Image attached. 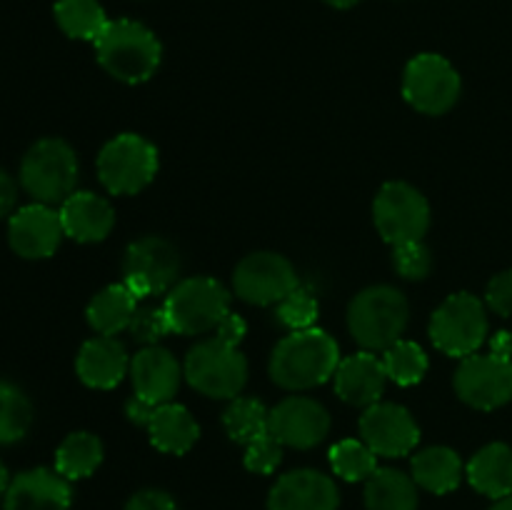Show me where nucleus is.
Returning <instances> with one entry per match:
<instances>
[{
    "instance_id": "33",
    "label": "nucleus",
    "mask_w": 512,
    "mask_h": 510,
    "mask_svg": "<svg viewBox=\"0 0 512 510\" xmlns=\"http://www.w3.org/2000/svg\"><path fill=\"white\" fill-rule=\"evenodd\" d=\"M330 465L335 475L348 483H358V480H368L378 470V455L363 440L348 438L330 448Z\"/></svg>"
},
{
    "instance_id": "19",
    "label": "nucleus",
    "mask_w": 512,
    "mask_h": 510,
    "mask_svg": "<svg viewBox=\"0 0 512 510\" xmlns=\"http://www.w3.org/2000/svg\"><path fill=\"white\" fill-rule=\"evenodd\" d=\"M128 375L133 380L135 398L150 405H160L175 398L180 378H183V368L170 350L160 348V345H145L130 360Z\"/></svg>"
},
{
    "instance_id": "15",
    "label": "nucleus",
    "mask_w": 512,
    "mask_h": 510,
    "mask_svg": "<svg viewBox=\"0 0 512 510\" xmlns=\"http://www.w3.org/2000/svg\"><path fill=\"white\" fill-rule=\"evenodd\" d=\"M360 435L363 443L383 458H403L413 453L420 440V428L398 403H375L360 415Z\"/></svg>"
},
{
    "instance_id": "24",
    "label": "nucleus",
    "mask_w": 512,
    "mask_h": 510,
    "mask_svg": "<svg viewBox=\"0 0 512 510\" xmlns=\"http://www.w3.org/2000/svg\"><path fill=\"white\" fill-rule=\"evenodd\" d=\"M468 480L478 493L500 500L512 495V448L490 443L480 448L468 463Z\"/></svg>"
},
{
    "instance_id": "22",
    "label": "nucleus",
    "mask_w": 512,
    "mask_h": 510,
    "mask_svg": "<svg viewBox=\"0 0 512 510\" xmlns=\"http://www.w3.org/2000/svg\"><path fill=\"white\" fill-rule=\"evenodd\" d=\"M75 368H78V378L88 388L110 390L120 385V380L130 373L128 350L120 340L110 338V335H98L93 340H85L78 360H75Z\"/></svg>"
},
{
    "instance_id": "2",
    "label": "nucleus",
    "mask_w": 512,
    "mask_h": 510,
    "mask_svg": "<svg viewBox=\"0 0 512 510\" xmlns=\"http://www.w3.org/2000/svg\"><path fill=\"white\" fill-rule=\"evenodd\" d=\"M98 63L115 80L128 85L145 83L158 70L163 48L153 30L135 20H110L95 40Z\"/></svg>"
},
{
    "instance_id": "4",
    "label": "nucleus",
    "mask_w": 512,
    "mask_h": 510,
    "mask_svg": "<svg viewBox=\"0 0 512 510\" xmlns=\"http://www.w3.org/2000/svg\"><path fill=\"white\" fill-rule=\"evenodd\" d=\"M20 183L38 203H65L78 183L75 150L60 138L38 140L20 163Z\"/></svg>"
},
{
    "instance_id": "34",
    "label": "nucleus",
    "mask_w": 512,
    "mask_h": 510,
    "mask_svg": "<svg viewBox=\"0 0 512 510\" xmlns=\"http://www.w3.org/2000/svg\"><path fill=\"white\" fill-rule=\"evenodd\" d=\"M318 300L308 293V290L295 288L293 293L285 295L278 303V320L290 330H308L315 328L318 320Z\"/></svg>"
},
{
    "instance_id": "28",
    "label": "nucleus",
    "mask_w": 512,
    "mask_h": 510,
    "mask_svg": "<svg viewBox=\"0 0 512 510\" xmlns=\"http://www.w3.org/2000/svg\"><path fill=\"white\" fill-rule=\"evenodd\" d=\"M103 463V443L93 433H70L55 450V470L65 480L88 478Z\"/></svg>"
},
{
    "instance_id": "18",
    "label": "nucleus",
    "mask_w": 512,
    "mask_h": 510,
    "mask_svg": "<svg viewBox=\"0 0 512 510\" xmlns=\"http://www.w3.org/2000/svg\"><path fill=\"white\" fill-rule=\"evenodd\" d=\"M340 493L333 478L320 470L285 473L268 495V510H338Z\"/></svg>"
},
{
    "instance_id": "3",
    "label": "nucleus",
    "mask_w": 512,
    "mask_h": 510,
    "mask_svg": "<svg viewBox=\"0 0 512 510\" xmlns=\"http://www.w3.org/2000/svg\"><path fill=\"white\" fill-rule=\"evenodd\" d=\"M410 308L405 295L393 285H373L350 300L348 328L355 343L370 353L388 350L408 328Z\"/></svg>"
},
{
    "instance_id": "14",
    "label": "nucleus",
    "mask_w": 512,
    "mask_h": 510,
    "mask_svg": "<svg viewBox=\"0 0 512 510\" xmlns=\"http://www.w3.org/2000/svg\"><path fill=\"white\" fill-rule=\"evenodd\" d=\"M125 413L133 423L145 425L150 435V443L158 450L170 455H185L200 438V425L190 415L188 408L178 403L150 405L133 398L125 405Z\"/></svg>"
},
{
    "instance_id": "38",
    "label": "nucleus",
    "mask_w": 512,
    "mask_h": 510,
    "mask_svg": "<svg viewBox=\"0 0 512 510\" xmlns=\"http://www.w3.org/2000/svg\"><path fill=\"white\" fill-rule=\"evenodd\" d=\"M485 303L493 313L508 318L512 315V270H505V273H498L488 283V290H485Z\"/></svg>"
},
{
    "instance_id": "29",
    "label": "nucleus",
    "mask_w": 512,
    "mask_h": 510,
    "mask_svg": "<svg viewBox=\"0 0 512 510\" xmlns=\"http://www.w3.org/2000/svg\"><path fill=\"white\" fill-rule=\"evenodd\" d=\"M55 20L68 38L93 40V43L110 23L98 0H58Z\"/></svg>"
},
{
    "instance_id": "37",
    "label": "nucleus",
    "mask_w": 512,
    "mask_h": 510,
    "mask_svg": "<svg viewBox=\"0 0 512 510\" xmlns=\"http://www.w3.org/2000/svg\"><path fill=\"white\" fill-rule=\"evenodd\" d=\"M283 448L285 445L278 443L270 433L253 440V443L245 445V468L250 473L270 475L273 470H278L280 460H283Z\"/></svg>"
},
{
    "instance_id": "27",
    "label": "nucleus",
    "mask_w": 512,
    "mask_h": 510,
    "mask_svg": "<svg viewBox=\"0 0 512 510\" xmlns=\"http://www.w3.org/2000/svg\"><path fill=\"white\" fill-rule=\"evenodd\" d=\"M368 510H418V483L403 470L378 468L365 480Z\"/></svg>"
},
{
    "instance_id": "35",
    "label": "nucleus",
    "mask_w": 512,
    "mask_h": 510,
    "mask_svg": "<svg viewBox=\"0 0 512 510\" xmlns=\"http://www.w3.org/2000/svg\"><path fill=\"white\" fill-rule=\"evenodd\" d=\"M130 335L143 345H158L160 338L173 333L170 328L168 313L163 305H145V308L135 310L133 320H130Z\"/></svg>"
},
{
    "instance_id": "16",
    "label": "nucleus",
    "mask_w": 512,
    "mask_h": 510,
    "mask_svg": "<svg viewBox=\"0 0 512 510\" xmlns=\"http://www.w3.org/2000/svg\"><path fill=\"white\" fill-rule=\"evenodd\" d=\"M268 433L288 448L310 450L330 433V415L318 400L293 395L270 410Z\"/></svg>"
},
{
    "instance_id": "11",
    "label": "nucleus",
    "mask_w": 512,
    "mask_h": 510,
    "mask_svg": "<svg viewBox=\"0 0 512 510\" xmlns=\"http://www.w3.org/2000/svg\"><path fill=\"white\" fill-rule=\"evenodd\" d=\"M180 258L178 250L168 240L158 235H148L128 245L123 260V283L133 290L138 298H150L165 290H173L178 278Z\"/></svg>"
},
{
    "instance_id": "13",
    "label": "nucleus",
    "mask_w": 512,
    "mask_h": 510,
    "mask_svg": "<svg viewBox=\"0 0 512 510\" xmlns=\"http://www.w3.org/2000/svg\"><path fill=\"white\" fill-rule=\"evenodd\" d=\"M455 393L470 408H503L512 400V363L493 353L468 355L455 373Z\"/></svg>"
},
{
    "instance_id": "10",
    "label": "nucleus",
    "mask_w": 512,
    "mask_h": 510,
    "mask_svg": "<svg viewBox=\"0 0 512 510\" xmlns=\"http://www.w3.org/2000/svg\"><path fill=\"white\" fill-rule=\"evenodd\" d=\"M460 75L438 53H420L405 65L403 95L418 113L443 115L458 103Z\"/></svg>"
},
{
    "instance_id": "43",
    "label": "nucleus",
    "mask_w": 512,
    "mask_h": 510,
    "mask_svg": "<svg viewBox=\"0 0 512 510\" xmlns=\"http://www.w3.org/2000/svg\"><path fill=\"white\" fill-rule=\"evenodd\" d=\"M10 480H8V468L3 465V460H0V498L5 495V490H8Z\"/></svg>"
},
{
    "instance_id": "1",
    "label": "nucleus",
    "mask_w": 512,
    "mask_h": 510,
    "mask_svg": "<svg viewBox=\"0 0 512 510\" xmlns=\"http://www.w3.org/2000/svg\"><path fill=\"white\" fill-rule=\"evenodd\" d=\"M340 348L320 328L293 330L270 355V378L285 390H310L328 383L340 365Z\"/></svg>"
},
{
    "instance_id": "41",
    "label": "nucleus",
    "mask_w": 512,
    "mask_h": 510,
    "mask_svg": "<svg viewBox=\"0 0 512 510\" xmlns=\"http://www.w3.org/2000/svg\"><path fill=\"white\" fill-rule=\"evenodd\" d=\"M15 195H18L15 193V183L10 180L8 173H3V170H0V218L13 210Z\"/></svg>"
},
{
    "instance_id": "45",
    "label": "nucleus",
    "mask_w": 512,
    "mask_h": 510,
    "mask_svg": "<svg viewBox=\"0 0 512 510\" xmlns=\"http://www.w3.org/2000/svg\"><path fill=\"white\" fill-rule=\"evenodd\" d=\"M490 510H512V495H508V498L495 500V505Z\"/></svg>"
},
{
    "instance_id": "9",
    "label": "nucleus",
    "mask_w": 512,
    "mask_h": 510,
    "mask_svg": "<svg viewBox=\"0 0 512 510\" xmlns=\"http://www.w3.org/2000/svg\"><path fill=\"white\" fill-rule=\"evenodd\" d=\"M375 228L385 243L400 245L423 240L430 228V205L418 188L403 180H393L380 188L373 203Z\"/></svg>"
},
{
    "instance_id": "23",
    "label": "nucleus",
    "mask_w": 512,
    "mask_h": 510,
    "mask_svg": "<svg viewBox=\"0 0 512 510\" xmlns=\"http://www.w3.org/2000/svg\"><path fill=\"white\" fill-rule=\"evenodd\" d=\"M60 223L68 238L78 243H98L110 235L115 225L113 205L100 195L80 190L73 193L63 205H60Z\"/></svg>"
},
{
    "instance_id": "6",
    "label": "nucleus",
    "mask_w": 512,
    "mask_h": 510,
    "mask_svg": "<svg viewBox=\"0 0 512 510\" xmlns=\"http://www.w3.org/2000/svg\"><path fill=\"white\" fill-rule=\"evenodd\" d=\"M158 175V150L143 135L123 133L103 145L98 155V178L113 195H135Z\"/></svg>"
},
{
    "instance_id": "32",
    "label": "nucleus",
    "mask_w": 512,
    "mask_h": 510,
    "mask_svg": "<svg viewBox=\"0 0 512 510\" xmlns=\"http://www.w3.org/2000/svg\"><path fill=\"white\" fill-rule=\"evenodd\" d=\"M383 365L388 380L408 388V385L420 383L425 378V373H428V355H425V350L418 343L400 338L398 343L385 350Z\"/></svg>"
},
{
    "instance_id": "44",
    "label": "nucleus",
    "mask_w": 512,
    "mask_h": 510,
    "mask_svg": "<svg viewBox=\"0 0 512 510\" xmlns=\"http://www.w3.org/2000/svg\"><path fill=\"white\" fill-rule=\"evenodd\" d=\"M325 3H328V5H333V8H340V10H345V8H353V5H358L360 0H325Z\"/></svg>"
},
{
    "instance_id": "5",
    "label": "nucleus",
    "mask_w": 512,
    "mask_h": 510,
    "mask_svg": "<svg viewBox=\"0 0 512 510\" xmlns=\"http://www.w3.org/2000/svg\"><path fill=\"white\" fill-rule=\"evenodd\" d=\"M183 375L198 393L233 400L248 383V360L238 348L223 340H203L185 358Z\"/></svg>"
},
{
    "instance_id": "17",
    "label": "nucleus",
    "mask_w": 512,
    "mask_h": 510,
    "mask_svg": "<svg viewBox=\"0 0 512 510\" xmlns=\"http://www.w3.org/2000/svg\"><path fill=\"white\" fill-rule=\"evenodd\" d=\"M65 235L63 223H60V213H55L50 205L33 203L20 208L18 213L10 218L8 225V240L10 248L28 260L50 258L58 250L60 238Z\"/></svg>"
},
{
    "instance_id": "40",
    "label": "nucleus",
    "mask_w": 512,
    "mask_h": 510,
    "mask_svg": "<svg viewBox=\"0 0 512 510\" xmlns=\"http://www.w3.org/2000/svg\"><path fill=\"white\" fill-rule=\"evenodd\" d=\"M215 330H218V335H215V338L223 340V343H228V345H233V348H238L240 340H243L245 333H248V325H245V320L240 318V315H235L233 310H230V313L220 320L218 328Z\"/></svg>"
},
{
    "instance_id": "21",
    "label": "nucleus",
    "mask_w": 512,
    "mask_h": 510,
    "mask_svg": "<svg viewBox=\"0 0 512 510\" xmlns=\"http://www.w3.org/2000/svg\"><path fill=\"white\" fill-rule=\"evenodd\" d=\"M333 383L335 393L345 403L355 405V408H370V405L380 403V395L388 383V373H385L383 358H378L370 350H360V353L340 360Z\"/></svg>"
},
{
    "instance_id": "31",
    "label": "nucleus",
    "mask_w": 512,
    "mask_h": 510,
    "mask_svg": "<svg viewBox=\"0 0 512 510\" xmlns=\"http://www.w3.org/2000/svg\"><path fill=\"white\" fill-rule=\"evenodd\" d=\"M33 423V405L28 395L13 383L0 380V445L18 443Z\"/></svg>"
},
{
    "instance_id": "26",
    "label": "nucleus",
    "mask_w": 512,
    "mask_h": 510,
    "mask_svg": "<svg viewBox=\"0 0 512 510\" xmlns=\"http://www.w3.org/2000/svg\"><path fill=\"white\" fill-rule=\"evenodd\" d=\"M413 480L428 493H453L463 480V460L445 445L425 448L413 458Z\"/></svg>"
},
{
    "instance_id": "39",
    "label": "nucleus",
    "mask_w": 512,
    "mask_h": 510,
    "mask_svg": "<svg viewBox=\"0 0 512 510\" xmlns=\"http://www.w3.org/2000/svg\"><path fill=\"white\" fill-rule=\"evenodd\" d=\"M125 510H178V505L163 490H140L128 500Z\"/></svg>"
},
{
    "instance_id": "25",
    "label": "nucleus",
    "mask_w": 512,
    "mask_h": 510,
    "mask_svg": "<svg viewBox=\"0 0 512 510\" xmlns=\"http://www.w3.org/2000/svg\"><path fill=\"white\" fill-rule=\"evenodd\" d=\"M138 295L128 288L125 283H113L105 290H100L93 300L88 303L85 318H88L90 328L98 335H118L120 330L130 328L135 310H138Z\"/></svg>"
},
{
    "instance_id": "36",
    "label": "nucleus",
    "mask_w": 512,
    "mask_h": 510,
    "mask_svg": "<svg viewBox=\"0 0 512 510\" xmlns=\"http://www.w3.org/2000/svg\"><path fill=\"white\" fill-rule=\"evenodd\" d=\"M393 248V265L403 278L423 280L433 268V258H430V250L423 240H410V243L393 245Z\"/></svg>"
},
{
    "instance_id": "12",
    "label": "nucleus",
    "mask_w": 512,
    "mask_h": 510,
    "mask_svg": "<svg viewBox=\"0 0 512 510\" xmlns=\"http://www.w3.org/2000/svg\"><path fill=\"white\" fill-rule=\"evenodd\" d=\"M233 288L250 305L280 303L298 288V273L288 258L263 250L240 260L233 273Z\"/></svg>"
},
{
    "instance_id": "42",
    "label": "nucleus",
    "mask_w": 512,
    "mask_h": 510,
    "mask_svg": "<svg viewBox=\"0 0 512 510\" xmlns=\"http://www.w3.org/2000/svg\"><path fill=\"white\" fill-rule=\"evenodd\" d=\"M490 353L498 355V358L503 360H510L512 363V333H508V330H500L498 335H493V340H490Z\"/></svg>"
},
{
    "instance_id": "30",
    "label": "nucleus",
    "mask_w": 512,
    "mask_h": 510,
    "mask_svg": "<svg viewBox=\"0 0 512 510\" xmlns=\"http://www.w3.org/2000/svg\"><path fill=\"white\" fill-rule=\"evenodd\" d=\"M270 410L258 398H233L225 408L223 425L235 443H253V440L268 435Z\"/></svg>"
},
{
    "instance_id": "8",
    "label": "nucleus",
    "mask_w": 512,
    "mask_h": 510,
    "mask_svg": "<svg viewBox=\"0 0 512 510\" xmlns=\"http://www.w3.org/2000/svg\"><path fill=\"white\" fill-rule=\"evenodd\" d=\"M488 338V313L483 300L473 293H455L440 303L430 318V340L450 358H468L478 353Z\"/></svg>"
},
{
    "instance_id": "7",
    "label": "nucleus",
    "mask_w": 512,
    "mask_h": 510,
    "mask_svg": "<svg viewBox=\"0 0 512 510\" xmlns=\"http://www.w3.org/2000/svg\"><path fill=\"white\" fill-rule=\"evenodd\" d=\"M163 308L173 333L200 335L218 328L230 313V293L213 278H188L168 290Z\"/></svg>"
},
{
    "instance_id": "20",
    "label": "nucleus",
    "mask_w": 512,
    "mask_h": 510,
    "mask_svg": "<svg viewBox=\"0 0 512 510\" xmlns=\"http://www.w3.org/2000/svg\"><path fill=\"white\" fill-rule=\"evenodd\" d=\"M70 500V485L58 470L33 468L10 480L3 510H70Z\"/></svg>"
}]
</instances>
